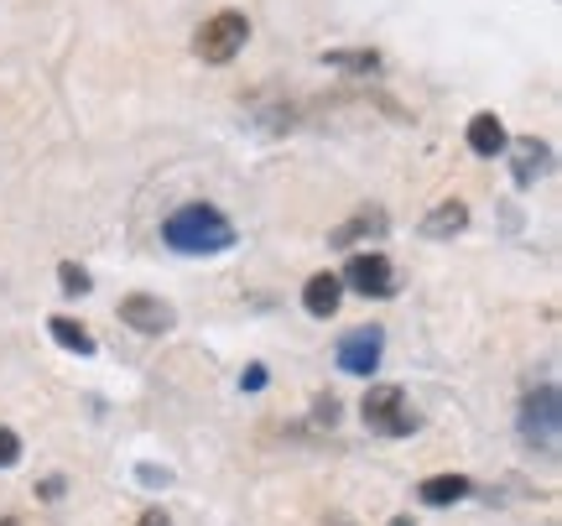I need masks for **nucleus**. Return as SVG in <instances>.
<instances>
[{
	"label": "nucleus",
	"instance_id": "1",
	"mask_svg": "<svg viewBox=\"0 0 562 526\" xmlns=\"http://www.w3.org/2000/svg\"><path fill=\"white\" fill-rule=\"evenodd\" d=\"M161 240L178 256H220L235 245V224L224 220L214 203H182L161 220Z\"/></svg>",
	"mask_w": 562,
	"mask_h": 526
},
{
	"label": "nucleus",
	"instance_id": "2",
	"mask_svg": "<svg viewBox=\"0 0 562 526\" xmlns=\"http://www.w3.org/2000/svg\"><path fill=\"white\" fill-rule=\"evenodd\" d=\"M521 438L537 454H558L562 438V402H558V381H542L537 391H526L521 402Z\"/></svg>",
	"mask_w": 562,
	"mask_h": 526
},
{
	"label": "nucleus",
	"instance_id": "3",
	"mask_svg": "<svg viewBox=\"0 0 562 526\" xmlns=\"http://www.w3.org/2000/svg\"><path fill=\"white\" fill-rule=\"evenodd\" d=\"M360 417L370 433H381V438H406V433H417V417H412V406H406V391L402 385H370L360 402Z\"/></svg>",
	"mask_w": 562,
	"mask_h": 526
},
{
	"label": "nucleus",
	"instance_id": "4",
	"mask_svg": "<svg viewBox=\"0 0 562 526\" xmlns=\"http://www.w3.org/2000/svg\"><path fill=\"white\" fill-rule=\"evenodd\" d=\"M245 42H250V21L240 11H220V16H209L193 32V53L203 63H229V58H240Z\"/></svg>",
	"mask_w": 562,
	"mask_h": 526
},
{
	"label": "nucleus",
	"instance_id": "5",
	"mask_svg": "<svg viewBox=\"0 0 562 526\" xmlns=\"http://www.w3.org/2000/svg\"><path fill=\"white\" fill-rule=\"evenodd\" d=\"M339 287H355L360 298H396V271L381 250H355L349 266H344Z\"/></svg>",
	"mask_w": 562,
	"mask_h": 526
},
{
	"label": "nucleus",
	"instance_id": "6",
	"mask_svg": "<svg viewBox=\"0 0 562 526\" xmlns=\"http://www.w3.org/2000/svg\"><path fill=\"white\" fill-rule=\"evenodd\" d=\"M381 349H385V334L381 328H355V334H344L339 339V370L344 376H375L381 370Z\"/></svg>",
	"mask_w": 562,
	"mask_h": 526
},
{
	"label": "nucleus",
	"instance_id": "7",
	"mask_svg": "<svg viewBox=\"0 0 562 526\" xmlns=\"http://www.w3.org/2000/svg\"><path fill=\"white\" fill-rule=\"evenodd\" d=\"M121 324L136 328V334H167V328L178 324V313L161 303V298H151V292H131L121 303Z\"/></svg>",
	"mask_w": 562,
	"mask_h": 526
},
{
	"label": "nucleus",
	"instance_id": "8",
	"mask_svg": "<svg viewBox=\"0 0 562 526\" xmlns=\"http://www.w3.org/2000/svg\"><path fill=\"white\" fill-rule=\"evenodd\" d=\"M505 146H510L505 121L495 115V110H480V115L469 121V152H474V157H501Z\"/></svg>",
	"mask_w": 562,
	"mask_h": 526
},
{
	"label": "nucleus",
	"instance_id": "9",
	"mask_svg": "<svg viewBox=\"0 0 562 526\" xmlns=\"http://www.w3.org/2000/svg\"><path fill=\"white\" fill-rule=\"evenodd\" d=\"M344 303V287L334 271H318V277H307V287H302V307L313 313V318H334Z\"/></svg>",
	"mask_w": 562,
	"mask_h": 526
},
{
	"label": "nucleus",
	"instance_id": "10",
	"mask_svg": "<svg viewBox=\"0 0 562 526\" xmlns=\"http://www.w3.org/2000/svg\"><path fill=\"white\" fill-rule=\"evenodd\" d=\"M510 157H516V182H521V188H531V182L552 167V146L537 142V136H521V142L510 146Z\"/></svg>",
	"mask_w": 562,
	"mask_h": 526
},
{
	"label": "nucleus",
	"instance_id": "11",
	"mask_svg": "<svg viewBox=\"0 0 562 526\" xmlns=\"http://www.w3.org/2000/svg\"><path fill=\"white\" fill-rule=\"evenodd\" d=\"M463 224H469V203H459V199H442L427 220H422V235L427 240H448V235H459Z\"/></svg>",
	"mask_w": 562,
	"mask_h": 526
},
{
	"label": "nucleus",
	"instance_id": "12",
	"mask_svg": "<svg viewBox=\"0 0 562 526\" xmlns=\"http://www.w3.org/2000/svg\"><path fill=\"white\" fill-rule=\"evenodd\" d=\"M370 235H385V214H381V209H360L355 220L339 224V230L328 235V245H334V250H349L355 240H370Z\"/></svg>",
	"mask_w": 562,
	"mask_h": 526
},
{
	"label": "nucleus",
	"instance_id": "13",
	"mask_svg": "<svg viewBox=\"0 0 562 526\" xmlns=\"http://www.w3.org/2000/svg\"><path fill=\"white\" fill-rule=\"evenodd\" d=\"M463 495H469V480H463V474H432V480L417 485V501H427V506H453Z\"/></svg>",
	"mask_w": 562,
	"mask_h": 526
},
{
	"label": "nucleus",
	"instance_id": "14",
	"mask_svg": "<svg viewBox=\"0 0 562 526\" xmlns=\"http://www.w3.org/2000/svg\"><path fill=\"white\" fill-rule=\"evenodd\" d=\"M47 334H53L63 349H74V355H94V334L83 324H74V318H47Z\"/></svg>",
	"mask_w": 562,
	"mask_h": 526
},
{
	"label": "nucleus",
	"instance_id": "15",
	"mask_svg": "<svg viewBox=\"0 0 562 526\" xmlns=\"http://www.w3.org/2000/svg\"><path fill=\"white\" fill-rule=\"evenodd\" d=\"M58 287L68 292V298H83V292H89V271H83L79 261H63L58 266Z\"/></svg>",
	"mask_w": 562,
	"mask_h": 526
},
{
	"label": "nucleus",
	"instance_id": "16",
	"mask_svg": "<svg viewBox=\"0 0 562 526\" xmlns=\"http://www.w3.org/2000/svg\"><path fill=\"white\" fill-rule=\"evenodd\" d=\"M21 465V438L11 433V427H0V469Z\"/></svg>",
	"mask_w": 562,
	"mask_h": 526
},
{
	"label": "nucleus",
	"instance_id": "17",
	"mask_svg": "<svg viewBox=\"0 0 562 526\" xmlns=\"http://www.w3.org/2000/svg\"><path fill=\"white\" fill-rule=\"evenodd\" d=\"M328 63H339V68H375V53H328Z\"/></svg>",
	"mask_w": 562,
	"mask_h": 526
},
{
	"label": "nucleus",
	"instance_id": "18",
	"mask_svg": "<svg viewBox=\"0 0 562 526\" xmlns=\"http://www.w3.org/2000/svg\"><path fill=\"white\" fill-rule=\"evenodd\" d=\"M240 385H245V391H261V385H266V365H250V370L240 376Z\"/></svg>",
	"mask_w": 562,
	"mask_h": 526
},
{
	"label": "nucleus",
	"instance_id": "19",
	"mask_svg": "<svg viewBox=\"0 0 562 526\" xmlns=\"http://www.w3.org/2000/svg\"><path fill=\"white\" fill-rule=\"evenodd\" d=\"M136 526H172V522H167V516H161V511H146V516H140Z\"/></svg>",
	"mask_w": 562,
	"mask_h": 526
},
{
	"label": "nucleus",
	"instance_id": "20",
	"mask_svg": "<svg viewBox=\"0 0 562 526\" xmlns=\"http://www.w3.org/2000/svg\"><path fill=\"white\" fill-rule=\"evenodd\" d=\"M391 526H412V522H406V516H396V522H391Z\"/></svg>",
	"mask_w": 562,
	"mask_h": 526
},
{
	"label": "nucleus",
	"instance_id": "21",
	"mask_svg": "<svg viewBox=\"0 0 562 526\" xmlns=\"http://www.w3.org/2000/svg\"><path fill=\"white\" fill-rule=\"evenodd\" d=\"M0 526H21V522H11V516H5V522H0Z\"/></svg>",
	"mask_w": 562,
	"mask_h": 526
}]
</instances>
